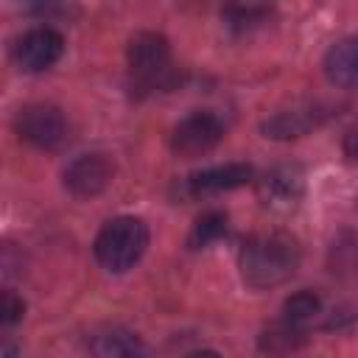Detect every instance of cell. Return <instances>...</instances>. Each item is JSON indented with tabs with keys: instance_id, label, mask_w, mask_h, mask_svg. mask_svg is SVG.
<instances>
[{
	"instance_id": "1",
	"label": "cell",
	"mask_w": 358,
	"mask_h": 358,
	"mask_svg": "<svg viewBox=\"0 0 358 358\" xmlns=\"http://www.w3.org/2000/svg\"><path fill=\"white\" fill-rule=\"evenodd\" d=\"M299 260H302V249L294 235L257 232L243 241L238 255V268H241V280L249 288L266 291L291 280L299 268Z\"/></svg>"
},
{
	"instance_id": "2",
	"label": "cell",
	"mask_w": 358,
	"mask_h": 358,
	"mask_svg": "<svg viewBox=\"0 0 358 358\" xmlns=\"http://www.w3.org/2000/svg\"><path fill=\"white\" fill-rule=\"evenodd\" d=\"M148 246V227L143 218L137 215H117L109 218L101 232L95 235V260L112 271V274H123L129 271L145 252Z\"/></svg>"
},
{
	"instance_id": "3",
	"label": "cell",
	"mask_w": 358,
	"mask_h": 358,
	"mask_svg": "<svg viewBox=\"0 0 358 358\" xmlns=\"http://www.w3.org/2000/svg\"><path fill=\"white\" fill-rule=\"evenodd\" d=\"M126 64L137 87L154 90V87H168L173 81L171 45L162 34H154V31L134 34L126 48Z\"/></svg>"
},
{
	"instance_id": "4",
	"label": "cell",
	"mask_w": 358,
	"mask_h": 358,
	"mask_svg": "<svg viewBox=\"0 0 358 358\" xmlns=\"http://www.w3.org/2000/svg\"><path fill=\"white\" fill-rule=\"evenodd\" d=\"M17 134L45 151H56L70 140V123L59 106L50 103H28L14 117Z\"/></svg>"
},
{
	"instance_id": "5",
	"label": "cell",
	"mask_w": 358,
	"mask_h": 358,
	"mask_svg": "<svg viewBox=\"0 0 358 358\" xmlns=\"http://www.w3.org/2000/svg\"><path fill=\"white\" fill-rule=\"evenodd\" d=\"M224 137V123L213 112H190L185 115L173 131H171V148L173 154L190 159L213 151Z\"/></svg>"
},
{
	"instance_id": "6",
	"label": "cell",
	"mask_w": 358,
	"mask_h": 358,
	"mask_svg": "<svg viewBox=\"0 0 358 358\" xmlns=\"http://www.w3.org/2000/svg\"><path fill=\"white\" fill-rule=\"evenodd\" d=\"M305 193V173L294 162H282L268 168L257 179V199L271 213H291L299 207Z\"/></svg>"
},
{
	"instance_id": "7",
	"label": "cell",
	"mask_w": 358,
	"mask_h": 358,
	"mask_svg": "<svg viewBox=\"0 0 358 358\" xmlns=\"http://www.w3.org/2000/svg\"><path fill=\"white\" fill-rule=\"evenodd\" d=\"M62 53H64V36L50 25L31 28L14 42V62L25 73H42L53 67L62 59Z\"/></svg>"
},
{
	"instance_id": "8",
	"label": "cell",
	"mask_w": 358,
	"mask_h": 358,
	"mask_svg": "<svg viewBox=\"0 0 358 358\" xmlns=\"http://www.w3.org/2000/svg\"><path fill=\"white\" fill-rule=\"evenodd\" d=\"M112 179V162L103 154H81L64 168V187L76 199L98 196Z\"/></svg>"
},
{
	"instance_id": "9",
	"label": "cell",
	"mask_w": 358,
	"mask_h": 358,
	"mask_svg": "<svg viewBox=\"0 0 358 358\" xmlns=\"http://www.w3.org/2000/svg\"><path fill=\"white\" fill-rule=\"evenodd\" d=\"M252 179V165L246 162H227V165H213L204 171H196L185 179V193L190 199H204L213 193L235 190Z\"/></svg>"
},
{
	"instance_id": "10",
	"label": "cell",
	"mask_w": 358,
	"mask_h": 358,
	"mask_svg": "<svg viewBox=\"0 0 358 358\" xmlns=\"http://www.w3.org/2000/svg\"><path fill=\"white\" fill-rule=\"evenodd\" d=\"M327 106L322 103H302V106H291V109H282V112H274L271 117L263 120V134L271 137V140H294V137H302L308 134L310 129H316L327 112Z\"/></svg>"
},
{
	"instance_id": "11",
	"label": "cell",
	"mask_w": 358,
	"mask_h": 358,
	"mask_svg": "<svg viewBox=\"0 0 358 358\" xmlns=\"http://www.w3.org/2000/svg\"><path fill=\"white\" fill-rule=\"evenodd\" d=\"M324 76L341 90L358 87V34L338 39L324 53Z\"/></svg>"
},
{
	"instance_id": "12",
	"label": "cell",
	"mask_w": 358,
	"mask_h": 358,
	"mask_svg": "<svg viewBox=\"0 0 358 358\" xmlns=\"http://www.w3.org/2000/svg\"><path fill=\"white\" fill-rule=\"evenodd\" d=\"M90 350L95 355H143L145 352V344L140 341L137 333L131 330H123V327H103L92 336L90 341Z\"/></svg>"
},
{
	"instance_id": "13",
	"label": "cell",
	"mask_w": 358,
	"mask_h": 358,
	"mask_svg": "<svg viewBox=\"0 0 358 358\" xmlns=\"http://www.w3.org/2000/svg\"><path fill=\"white\" fill-rule=\"evenodd\" d=\"M322 313V296L316 291H296L291 294L285 302H282V322L294 324V327H302L310 324L316 316Z\"/></svg>"
},
{
	"instance_id": "14",
	"label": "cell",
	"mask_w": 358,
	"mask_h": 358,
	"mask_svg": "<svg viewBox=\"0 0 358 358\" xmlns=\"http://www.w3.org/2000/svg\"><path fill=\"white\" fill-rule=\"evenodd\" d=\"M330 271L338 277H358V232H341L333 241Z\"/></svg>"
},
{
	"instance_id": "15",
	"label": "cell",
	"mask_w": 358,
	"mask_h": 358,
	"mask_svg": "<svg viewBox=\"0 0 358 358\" xmlns=\"http://www.w3.org/2000/svg\"><path fill=\"white\" fill-rule=\"evenodd\" d=\"M224 232H227V215L218 213V210H210V213L196 218V224L187 235V246L190 249H204V246L215 243Z\"/></svg>"
},
{
	"instance_id": "16",
	"label": "cell",
	"mask_w": 358,
	"mask_h": 358,
	"mask_svg": "<svg viewBox=\"0 0 358 358\" xmlns=\"http://www.w3.org/2000/svg\"><path fill=\"white\" fill-rule=\"evenodd\" d=\"M299 344H302V327H294L288 322H280L260 336V350L266 352H291Z\"/></svg>"
},
{
	"instance_id": "17",
	"label": "cell",
	"mask_w": 358,
	"mask_h": 358,
	"mask_svg": "<svg viewBox=\"0 0 358 358\" xmlns=\"http://www.w3.org/2000/svg\"><path fill=\"white\" fill-rule=\"evenodd\" d=\"M22 313H25L22 296H17L11 288H6V291H3V302H0V322H3L6 327H11V324H17V322L22 319Z\"/></svg>"
},
{
	"instance_id": "18",
	"label": "cell",
	"mask_w": 358,
	"mask_h": 358,
	"mask_svg": "<svg viewBox=\"0 0 358 358\" xmlns=\"http://www.w3.org/2000/svg\"><path fill=\"white\" fill-rule=\"evenodd\" d=\"M17 6L28 14H62L70 0H17Z\"/></svg>"
},
{
	"instance_id": "19",
	"label": "cell",
	"mask_w": 358,
	"mask_h": 358,
	"mask_svg": "<svg viewBox=\"0 0 358 358\" xmlns=\"http://www.w3.org/2000/svg\"><path fill=\"white\" fill-rule=\"evenodd\" d=\"M344 151H347L350 157L358 159V129H352V131L347 134V140H344Z\"/></svg>"
}]
</instances>
